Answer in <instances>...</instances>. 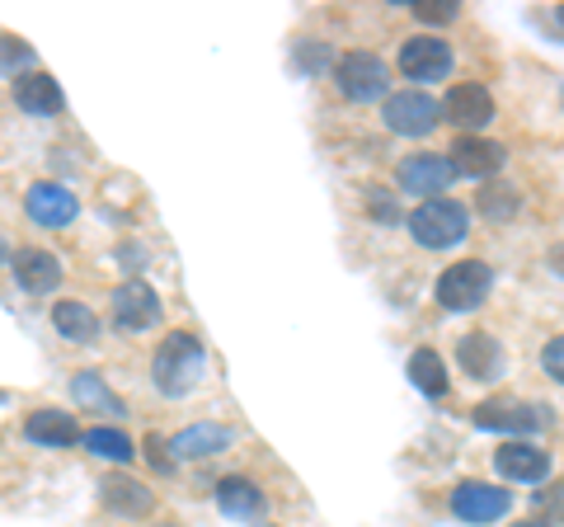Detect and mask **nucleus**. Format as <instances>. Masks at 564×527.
Listing matches in <instances>:
<instances>
[{"mask_svg": "<svg viewBox=\"0 0 564 527\" xmlns=\"http://www.w3.org/2000/svg\"><path fill=\"white\" fill-rule=\"evenodd\" d=\"M536 508L545 514V523H564V481H555L551 490L536 495Z\"/></svg>", "mask_w": 564, "mask_h": 527, "instance_id": "28", "label": "nucleus"}, {"mask_svg": "<svg viewBox=\"0 0 564 527\" xmlns=\"http://www.w3.org/2000/svg\"><path fill=\"white\" fill-rule=\"evenodd\" d=\"M113 321L122 330H151L155 321H161V297H155L151 283H141V278H128V283L113 288Z\"/></svg>", "mask_w": 564, "mask_h": 527, "instance_id": "9", "label": "nucleus"}, {"mask_svg": "<svg viewBox=\"0 0 564 527\" xmlns=\"http://www.w3.org/2000/svg\"><path fill=\"white\" fill-rule=\"evenodd\" d=\"M443 118L456 122L466 137H475L494 118V99H489L485 85H456V90L443 99Z\"/></svg>", "mask_w": 564, "mask_h": 527, "instance_id": "11", "label": "nucleus"}, {"mask_svg": "<svg viewBox=\"0 0 564 527\" xmlns=\"http://www.w3.org/2000/svg\"><path fill=\"white\" fill-rule=\"evenodd\" d=\"M24 433L33 438V443H47V448H70V443H80V424H76V419H70L66 410H39V415H29Z\"/></svg>", "mask_w": 564, "mask_h": 527, "instance_id": "17", "label": "nucleus"}, {"mask_svg": "<svg viewBox=\"0 0 564 527\" xmlns=\"http://www.w3.org/2000/svg\"><path fill=\"white\" fill-rule=\"evenodd\" d=\"M14 104H20L24 114H33V118H47V114L62 109V90H57V80L52 76L29 72V76L14 80Z\"/></svg>", "mask_w": 564, "mask_h": 527, "instance_id": "16", "label": "nucleus"}, {"mask_svg": "<svg viewBox=\"0 0 564 527\" xmlns=\"http://www.w3.org/2000/svg\"><path fill=\"white\" fill-rule=\"evenodd\" d=\"M217 508H221L226 518H254L259 508H263V495H259L254 481H245V476H221V481H217Z\"/></svg>", "mask_w": 564, "mask_h": 527, "instance_id": "18", "label": "nucleus"}, {"mask_svg": "<svg viewBox=\"0 0 564 527\" xmlns=\"http://www.w3.org/2000/svg\"><path fill=\"white\" fill-rule=\"evenodd\" d=\"M551 29H555V33H560V39H564V6H560V10L551 14Z\"/></svg>", "mask_w": 564, "mask_h": 527, "instance_id": "31", "label": "nucleus"}, {"mask_svg": "<svg viewBox=\"0 0 564 527\" xmlns=\"http://www.w3.org/2000/svg\"><path fill=\"white\" fill-rule=\"evenodd\" d=\"M480 213H489L494 222L513 217V213H518V198H513V189H503V184H489V189L480 193Z\"/></svg>", "mask_w": 564, "mask_h": 527, "instance_id": "26", "label": "nucleus"}, {"mask_svg": "<svg viewBox=\"0 0 564 527\" xmlns=\"http://www.w3.org/2000/svg\"><path fill=\"white\" fill-rule=\"evenodd\" d=\"M410 381L423 396H443L447 391V363L437 358L433 348H419V354L410 358Z\"/></svg>", "mask_w": 564, "mask_h": 527, "instance_id": "24", "label": "nucleus"}, {"mask_svg": "<svg viewBox=\"0 0 564 527\" xmlns=\"http://www.w3.org/2000/svg\"><path fill=\"white\" fill-rule=\"evenodd\" d=\"M456 354H462V367L475 381H494V377H499V358L503 354H499V344H494L489 335H466Z\"/></svg>", "mask_w": 564, "mask_h": 527, "instance_id": "20", "label": "nucleus"}, {"mask_svg": "<svg viewBox=\"0 0 564 527\" xmlns=\"http://www.w3.org/2000/svg\"><path fill=\"white\" fill-rule=\"evenodd\" d=\"M0 259H6V245H0Z\"/></svg>", "mask_w": 564, "mask_h": 527, "instance_id": "33", "label": "nucleus"}, {"mask_svg": "<svg viewBox=\"0 0 564 527\" xmlns=\"http://www.w3.org/2000/svg\"><path fill=\"white\" fill-rule=\"evenodd\" d=\"M52 325H57V335H66L70 344H85L99 335V321L85 302H57L52 306Z\"/></svg>", "mask_w": 564, "mask_h": 527, "instance_id": "21", "label": "nucleus"}, {"mask_svg": "<svg viewBox=\"0 0 564 527\" xmlns=\"http://www.w3.org/2000/svg\"><path fill=\"white\" fill-rule=\"evenodd\" d=\"M104 504L118 508V514H128V518H141V514L155 508V495L132 476H109L104 481Z\"/></svg>", "mask_w": 564, "mask_h": 527, "instance_id": "19", "label": "nucleus"}, {"mask_svg": "<svg viewBox=\"0 0 564 527\" xmlns=\"http://www.w3.org/2000/svg\"><path fill=\"white\" fill-rule=\"evenodd\" d=\"M334 80H339L344 99L372 104L386 95V85H391V66H386L377 52H348V57H339V66H334Z\"/></svg>", "mask_w": 564, "mask_h": 527, "instance_id": "3", "label": "nucleus"}, {"mask_svg": "<svg viewBox=\"0 0 564 527\" xmlns=\"http://www.w3.org/2000/svg\"><path fill=\"white\" fill-rule=\"evenodd\" d=\"M226 443H231V433H226V429H217V424H193L184 433H174L170 452L174 456H207V452H217Z\"/></svg>", "mask_w": 564, "mask_h": 527, "instance_id": "22", "label": "nucleus"}, {"mask_svg": "<svg viewBox=\"0 0 564 527\" xmlns=\"http://www.w3.org/2000/svg\"><path fill=\"white\" fill-rule=\"evenodd\" d=\"M541 367H545V373H551L555 381H564V335L541 348Z\"/></svg>", "mask_w": 564, "mask_h": 527, "instance_id": "30", "label": "nucleus"}, {"mask_svg": "<svg viewBox=\"0 0 564 527\" xmlns=\"http://www.w3.org/2000/svg\"><path fill=\"white\" fill-rule=\"evenodd\" d=\"M24 207H29V217L39 222V226H66V222H76V193H70L66 184H33L24 193Z\"/></svg>", "mask_w": 564, "mask_h": 527, "instance_id": "12", "label": "nucleus"}, {"mask_svg": "<svg viewBox=\"0 0 564 527\" xmlns=\"http://www.w3.org/2000/svg\"><path fill=\"white\" fill-rule=\"evenodd\" d=\"M494 466H499L503 481H545L551 476V456L532 443H503L494 452Z\"/></svg>", "mask_w": 564, "mask_h": 527, "instance_id": "13", "label": "nucleus"}, {"mask_svg": "<svg viewBox=\"0 0 564 527\" xmlns=\"http://www.w3.org/2000/svg\"><path fill=\"white\" fill-rule=\"evenodd\" d=\"M33 62V52L24 43H14V39H0V72H20V66Z\"/></svg>", "mask_w": 564, "mask_h": 527, "instance_id": "29", "label": "nucleus"}, {"mask_svg": "<svg viewBox=\"0 0 564 527\" xmlns=\"http://www.w3.org/2000/svg\"><path fill=\"white\" fill-rule=\"evenodd\" d=\"M513 527H551V523H541V518H527V523H513Z\"/></svg>", "mask_w": 564, "mask_h": 527, "instance_id": "32", "label": "nucleus"}, {"mask_svg": "<svg viewBox=\"0 0 564 527\" xmlns=\"http://www.w3.org/2000/svg\"><path fill=\"white\" fill-rule=\"evenodd\" d=\"M14 278L24 292H52L62 278V259L52 250H20L14 255Z\"/></svg>", "mask_w": 564, "mask_h": 527, "instance_id": "15", "label": "nucleus"}, {"mask_svg": "<svg viewBox=\"0 0 564 527\" xmlns=\"http://www.w3.org/2000/svg\"><path fill=\"white\" fill-rule=\"evenodd\" d=\"M70 391H76V400H80L85 410H99V415H109V419H122V400L95 373H80L76 381H70Z\"/></svg>", "mask_w": 564, "mask_h": 527, "instance_id": "23", "label": "nucleus"}, {"mask_svg": "<svg viewBox=\"0 0 564 527\" xmlns=\"http://www.w3.org/2000/svg\"><path fill=\"white\" fill-rule=\"evenodd\" d=\"M400 72L410 80H443L452 72V47L433 39V33H419V39L400 47Z\"/></svg>", "mask_w": 564, "mask_h": 527, "instance_id": "10", "label": "nucleus"}, {"mask_svg": "<svg viewBox=\"0 0 564 527\" xmlns=\"http://www.w3.org/2000/svg\"><path fill=\"white\" fill-rule=\"evenodd\" d=\"M475 424L494 433H536L551 424V410L532 406V400H518V396H494L485 406H475Z\"/></svg>", "mask_w": 564, "mask_h": 527, "instance_id": "5", "label": "nucleus"}, {"mask_svg": "<svg viewBox=\"0 0 564 527\" xmlns=\"http://www.w3.org/2000/svg\"><path fill=\"white\" fill-rule=\"evenodd\" d=\"M489 288H494L489 264L462 259V264H452V269H443V278H437V302H443L447 311H470V306L485 302Z\"/></svg>", "mask_w": 564, "mask_h": 527, "instance_id": "4", "label": "nucleus"}, {"mask_svg": "<svg viewBox=\"0 0 564 527\" xmlns=\"http://www.w3.org/2000/svg\"><path fill=\"white\" fill-rule=\"evenodd\" d=\"M508 508H513V495L499 485H485V481H466L452 490V514L462 523H499Z\"/></svg>", "mask_w": 564, "mask_h": 527, "instance_id": "7", "label": "nucleus"}, {"mask_svg": "<svg viewBox=\"0 0 564 527\" xmlns=\"http://www.w3.org/2000/svg\"><path fill=\"white\" fill-rule=\"evenodd\" d=\"M203 363H207L203 344L184 335V330H174L161 344V354H155V386H161L165 396H184V391H193V381L203 377Z\"/></svg>", "mask_w": 564, "mask_h": 527, "instance_id": "2", "label": "nucleus"}, {"mask_svg": "<svg viewBox=\"0 0 564 527\" xmlns=\"http://www.w3.org/2000/svg\"><path fill=\"white\" fill-rule=\"evenodd\" d=\"M452 165H456V174H470V180H485V174H494V170H503V147L499 142H485V137H462L452 151Z\"/></svg>", "mask_w": 564, "mask_h": 527, "instance_id": "14", "label": "nucleus"}, {"mask_svg": "<svg viewBox=\"0 0 564 527\" xmlns=\"http://www.w3.org/2000/svg\"><path fill=\"white\" fill-rule=\"evenodd\" d=\"M466 226H470L466 207L452 203V198H429L410 213V236L423 245V250H452V245H462Z\"/></svg>", "mask_w": 564, "mask_h": 527, "instance_id": "1", "label": "nucleus"}, {"mask_svg": "<svg viewBox=\"0 0 564 527\" xmlns=\"http://www.w3.org/2000/svg\"><path fill=\"white\" fill-rule=\"evenodd\" d=\"M386 128L400 132V137H429L437 122H443V104L423 90H400L386 99Z\"/></svg>", "mask_w": 564, "mask_h": 527, "instance_id": "6", "label": "nucleus"}, {"mask_svg": "<svg viewBox=\"0 0 564 527\" xmlns=\"http://www.w3.org/2000/svg\"><path fill=\"white\" fill-rule=\"evenodd\" d=\"M452 180H456V165H452V155L414 151V155H404V165H400V189H404V193H419L423 203H429L433 193H443Z\"/></svg>", "mask_w": 564, "mask_h": 527, "instance_id": "8", "label": "nucleus"}, {"mask_svg": "<svg viewBox=\"0 0 564 527\" xmlns=\"http://www.w3.org/2000/svg\"><path fill=\"white\" fill-rule=\"evenodd\" d=\"M414 14L423 24H452L456 20V0H437V6H433V0H419Z\"/></svg>", "mask_w": 564, "mask_h": 527, "instance_id": "27", "label": "nucleus"}, {"mask_svg": "<svg viewBox=\"0 0 564 527\" xmlns=\"http://www.w3.org/2000/svg\"><path fill=\"white\" fill-rule=\"evenodd\" d=\"M85 448H90L95 456H109V462H132V456H137L132 438L118 433V429H90V433H85Z\"/></svg>", "mask_w": 564, "mask_h": 527, "instance_id": "25", "label": "nucleus"}]
</instances>
